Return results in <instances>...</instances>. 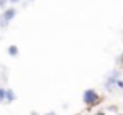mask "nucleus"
<instances>
[{"label":"nucleus","instance_id":"obj_1","mask_svg":"<svg viewBox=\"0 0 123 115\" xmlns=\"http://www.w3.org/2000/svg\"><path fill=\"white\" fill-rule=\"evenodd\" d=\"M83 101L88 105V107H91V105H94V103H98L99 101V98H98V93L94 91V90H86L84 93H83Z\"/></svg>","mask_w":123,"mask_h":115},{"label":"nucleus","instance_id":"obj_2","mask_svg":"<svg viewBox=\"0 0 123 115\" xmlns=\"http://www.w3.org/2000/svg\"><path fill=\"white\" fill-rule=\"evenodd\" d=\"M15 14H17V10H15L14 7H9V9H5V10H4V14H2V15H4V19H5L7 22H10V20L15 17Z\"/></svg>","mask_w":123,"mask_h":115},{"label":"nucleus","instance_id":"obj_3","mask_svg":"<svg viewBox=\"0 0 123 115\" xmlns=\"http://www.w3.org/2000/svg\"><path fill=\"white\" fill-rule=\"evenodd\" d=\"M7 53H9L12 58H17V56H19V47H17V46H9V47H7Z\"/></svg>","mask_w":123,"mask_h":115},{"label":"nucleus","instance_id":"obj_4","mask_svg":"<svg viewBox=\"0 0 123 115\" xmlns=\"http://www.w3.org/2000/svg\"><path fill=\"white\" fill-rule=\"evenodd\" d=\"M7 26H9V22L4 19V15H0V29H7Z\"/></svg>","mask_w":123,"mask_h":115},{"label":"nucleus","instance_id":"obj_5","mask_svg":"<svg viewBox=\"0 0 123 115\" xmlns=\"http://www.w3.org/2000/svg\"><path fill=\"white\" fill-rule=\"evenodd\" d=\"M7 100H9V101H14V100H15V93H14L12 90H7Z\"/></svg>","mask_w":123,"mask_h":115},{"label":"nucleus","instance_id":"obj_6","mask_svg":"<svg viewBox=\"0 0 123 115\" xmlns=\"http://www.w3.org/2000/svg\"><path fill=\"white\" fill-rule=\"evenodd\" d=\"M4 100H7V91L0 88V101H4Z\"/></svg>","mask_w":123,"mask_h":115},{"label":"nucleus","instance_id":"obj_7","mask_svg":"<svg viewBox=\"0 0 123 115\" xmlns=\"http://www.w3.org/2000/svg\"><path fill=\"white\" fill-rule=\"evenodd\" d=\"M7 4H9V0H0V9H7Z\"/></svg>","mask_w":123,"mask_h":115},{"label":"nucleus","instance_id":"obj_8","mask_svg":"<svg viewBox=\"0 0 123 115\" xmlns=\"http://www.w3.org/2000/svg\"><path fill=\"white\" fill-rule=\"evenodd\" d=\"M116 86H118V88H121V90H123V81H121V80H120V78H118V80H116Z\"/></svg>","mask_w":123,"mask_h":115},{"label":"nucleus","instance_id":"obj_9","mask_svg":"<svg viewBox=\"0 0 123 115\" xmlns=\"http://www.w3.org/2000/svg\"><path fill=\"white\" fill-rule=\"evenodd\" d=\"M120 64L123 66V53H121V56H120Z\"/></svg>","mask_w":123,"mask_h":115},{"label":"nucleus","instance_id":"obj_10","mask_svg":"<svg viewBox=\"0 0 123 115\" xmlns=\"http://www.w3.org/2000/svg\"><path fill=\"white\" fill-rule=\"evenodd\" d=\"M9 2H10V4H19L20 0H9Z\"/></svg>","mask_w":123,"mask_h":115},{"label":"nucleus","instance_id":"obj_11","mask_svg":"<svg viewBox=\"0 0 123 115\" xmlns=\"http://www.w3.org/2000/svg\"><path fill=\"white\" fill-rule=\"evenodd\" d=\"M94 115H106V113H105V112H101V110H99V112H96V113H94Z\"/></svg>","mask_w":123,"mask_h":115},{"label":"nucleus","instance_id":"obj_12","mask_svg":"<svg viewBox=\"0 0 123 115\" xmlns=\"http://www.w3.org/2000/svg\"><path fill=\"white\" fill-rule=\"evenodd\" d=\"M46 115H56V113H54V112H49V113H46Z\"/></svg>","mask_w":123,"mask_h":115},{"label":"nucleus","instance_id":"obj_13","mask_svg":"<svg viewBox=\"0 0 123 115\" xmlns=\"http://www.w3.org/2000/svg\"><path fill=\"white\" fill-rule=\"evenodd\" d=\"M32 115H39V113H36V112H32Z\"/></svg>","mask_w":123,"mask_h":115},{"label":"nucleus","instance_id":"obj_14","mask_svg":"<svg viewBox=\"0 0 123 115\" xmlns=\"http://www.w3.org/2000/svg\"><path fill=\"white\" fill-rule=\"evenodd\" d=\"M29 2H34V0H29Z\"/></svg>","mask_w":123,"mask_h":115}]
</instances>
